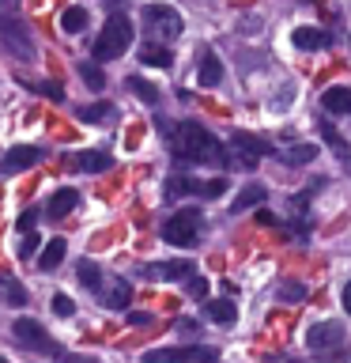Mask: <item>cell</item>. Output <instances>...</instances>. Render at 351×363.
I'll list each match as a JSON object with an SVG mask.
<instances>
[{"mask_svg":"<svg viewBox=\"0 0 351 363\" xmlns=\"http://www.w3.org/2000/svg\"><path fill=\"white\" fill-rule=\"evenodd\" d=\"M159 129H163L170 152H174V159H181V163L231 167L226 147L215 140V136L204 129V125H197V121H159Z\"/></svg>","mask_w":351,"mask_h":363,"instance_id":"obj_1","label":"cell"},{"mask_svg":"<svg viewBox=\"0 0 351 363\" xmlns=\"http://www.w3.org/2000/svg\"><path fill=\"white\" fill-rule=\"evenodd\" d=\"M132 45V23L121 16V11H113V16L106 19V27H102V34L95 38V61H117V57Z\"/></svg>","mask_w":351,"mask_h":363,"instance_id":"obj_2","label":"cell"},{"mask_svg":"<svg viewBox=\"0 0 351 363\" xmlns=\"http://www.w3.org/2000/svg\"><path fill=\"white\" fill-rule=\"evenodd\" d=\"M200 227H204V212L200 208H178L163 223V238L170 246H192L200 238Z\"/></svg>","mask_w":351,"mask_h":363,"instance_id":"obj_3","label":"cell"},{"mask_svg":"<svg viewBox=\"0 0 351 363\" xmlns=\"http://www.w3.org/2000/svg\"><path fill=\"white\" fill-rule=\"evenodd\" d=\"M140 23H144V30L151 34V38H166V42H174L181 30H185V23H181V16L170 4H147L140 11Z\"/></svg>","mask_w":351,"mask_h":363,"instance_id":"obj_4","label":"cell"},{"mask_svg":"<svg viewBox=\"0 0 351 363\" xmlns=\"http://www.w3.org/2000/svg\"><path fill=\"white\" fill-rule=\"evenodd\" d=\"M144 363H219V352L208 345H178V348H151Z\"/></svg>","mask_w":351,"mask_h":363,"instance_id":"obj_5","label":"cell"},{"mask_svg":"<svg viewBox=\"0 0 351 363\" xmlns=\"http://www.w3.org/2000/svg\"><path fill=\"white\" fill-rule=\"evenodd\" d=\"M231 189L226 178H208V182H197V178H170L166 186V197H204V201H215Z\"/></svg>","mask_w":351,"mask_h":363,"instance_id":"obj_6","label":"cell"},{"mask_svg":"<svg viewBox=\"0 0 351 363\" xmlns=\"http://www.w3.org/2000/svg\"><path fill=\"white\" fill-rule=\"evenodd\" d=\"M11 333H16L27 348H38V352H50V356H61V345H57V340L45 333V329L34 322V318H19V322L11 325Z\"/></svg>","mask_w":351,"mask_h":363,"instance_id":"obj_7","label":"cell"},{"mask_svg":"<svg viewBox=\"0 0 351 363\" xmlns=\"http://www.w3.org/2000/svg\"><path fill=\"white\" fill-rule=\"evenodd\" d=\"M45 159L42 147H30V144H19V147H11V152H4V159H0V170L4 174H19V170H30V167H38Z\"/></svg>","mask_w":351,"mask_h":363,"instance_id":"obj_8","label":"cell"},{"mask_svg":"<svg viewBox=\"0 0 351 363\" xmlns=\"http://www.w3.org/2000/svg\"><path fill=\"white\" fill-rule=\"evenodd\" d=\"M306 345H310L313 352L340 348V345H344V329H340L336 322H317V325L306 329Z\"/></svg>","mask_w":351,"mask_h":363,"instance_id":"obj_9","label":"cell"},{"mask_svg":"<svg viewBox=\"0 0 351 363\" xmlns=\"http://www.w3.org/2000/svg\"><path fill=\"white\" fill-rule=\"evenodd\" d=\"M231 147L234 152H242V163L246 167H257L260 163V155H268V144L265 140H257V136H249V133H231Z\"/></svg>","mask_w":351,"mask_h":363,"instance_id":"obj_10","label":"cell"},{"mask_svg":"<svg viewBox=\"0 0 351 363\" xmlns=\"http://www.w3.org/2000/svg\"><path fill=\"white\" fill-rule=\"evenodd\" d=\"M68 167L84 170V174H102V170L113 167V155H106L102 147H91V152H76L72 159H68Z\"/></svg>","mask_w":351,"mask_h":363,"instance_id":"obj_11","label":"cell"},{"mask_svg":"<svg viewBox=\"0 0 351 363\" xmlns=\"http://www.w3.org/2000/svg\"><path fill=\"white\" fill-rule=\"evenodd\" d=\"M102 303H106L110 311H125V306L132 303V284L125 277H110L106 288H102Z\"/></svg>","mask_w":351,"mask_h":363,"instance_id":"obj_12","label":"cell"},{"mask_svg":"<svg viewBox=\"0 0 351 363\" xmlns=\"http://www.w3.org/2000/svg\"><path fill=\"white\" fill-rule=\"evenodd\" d=\"M189 272H197V269H192V261H155V265H147V277H151V280H166V284L189 280Z\"/></svg>","mask_w":351,"mask_h":363,"instance_id":"obj_13","label":"cell"},{"mask_svg":"<svg viewBox=\"0 0 351 363\" xmlns=\"http://www.w3.org/2000/svg\"><path fill=\"white\" fill-rule=\"evenodd\" d=\"M291 38H294L299 50H328V45H333V34H325L317 27H294Z\"/></svg>","mask_w":351,"mask_h":363,"instance_id":"obj_14","label":"cell"},{"mask_svg":"<svg viewBox=\"0 0 351 363\" xmlns=\"http://www.w3.org/2000/svg\"><path fill=\"white\" fill-rule=\"evenodd\" d=\"M76 272H79V284H84L87 291H95V295H102V288H106V280H110L106 272L95 265V261H79Z\"/></svg>","mask_w":351,"mask_h":363,"instance_id":"obj_15","label":"cell"},{"mask_svg":"<svg viewBox=\"0 0 351 363\" xmlns=\"http://www.w3.org/2000/svg\"><path fill=\"white\" fill-rule=\"evenodd\" d=\"M140 61L147 68H170L174 65V53H170L166 45H159V42H144L140 45Z\"/></svg>","mask_w":351,"mask_h":363,"instance_id":"obj_16","label":"cell"},{"mask_svg":"<svg viewBox=\"0 0 351 363\" xmlns=\"http://www.w3.org/2000/svg\"><path fill=\"white\" fill-rule=\"evenodd\" d=\"M113 118H117L113 102H91V106H79V121H87V125H110Z\"/></svg>","mask_w":351,"mask_h":363,"instance_id":"obj_17","label":"cell"},{"mask_svg":"<svg viewBox=\"0 0 351 363\" xmlns=\"http://www.w3.org/2000/svg\"><path fill=\"white\" fill-rule=\"evenodd\" d=\"M79 204V197H76V189H57L53 197H50V204H45V212L53 216V220H64L68 212H72Z\"/></svg>","mask_w":351,"mask_h":363,"instance_id":"obj_18","label":"cell"},{"mask_svg":"<svg viewBox=\"0 0 351 363\" xmlns=\"http://www.w3.org/2000/svg\"><path fill=\"white\" fill-rule=\"evenodd\" d=\"M321 106L328 113H351V87H328L321 95Z\"/></svg>","mask_w":351,"mask_h":363,"instance_id":"obj_19","label":"cell"},{"mask_svg":"<svg viewBox=\"0 0 351 363\" xmlns=\"http://www.w3.org/2000/svg\"><path fill=\"white\" fill-rule=\"evenodd\" d=\"M197 79H200V87H215V84H223V61H219V57H215V53H204Z\"/></svg>","mask_w":351,"mask_h":363,"instance_id":"obj_20","label":"cell"},{"mask_svg":"<svg viewBox=\"0 0 351 363\" xmlns=\"http://www.w3.org/2000/svg\"><path fill=\"white\" fill-rule=\"evenodd\" d=\"M0 34H4L8 42H19V50L23 53H34V45H30V34H27V27H23V23H11V19H4L0 16Z\"/></svg>","mask_w":351,"mask_h":363,"instance_id":"obj_21","label":"cell"},{"mask_svg":"<svg viewBox=\"0 0 351 363\" xmlns=\"http://www.w3.org/2000/svg\"><path fill=\"white\" fill-rule=\"evenodd\" d=\"M64 238H50V242H45V250H42V257H38V269L42 272H53L57 265H61L64 261Z\"/></svg>","mask_w":351,"mask_h":363,"instance_id":"obj_22","label":"cell"},{"mask_svg":"<svg viewBox=\"0 0 351 363\" xmlns=\"http://www.w3.org/2000/svg\"><path fill=\"white\" fill-rule=\"evenodd\" d=\"M87 23H91V16H87V8H64V16H61V30L64 34H84L87 30Z\"/></svg>","mask_w":351,"mask_h":363,"instance_id":"obj_23","label":"cell"},{"mask_svg":"<svg viewBox=\"0 0 351 363\" xmlns=\"http://www.w3.org/2000/svg\"><path fill=\"white\" fill-rule=\"evenodd\" d=\"M265 197H268V193H265V186H253V182H249V186H246V189L234 197L231 212H246V208H253V204H265Z\"/></svg>","mask_w":351,"mask_h":363,"instance_id":"obj_24","label":"cell"},{"mask_svg":"<svg viewBox=\"0 0 351 363\" xmlns=\"http://www.w3.org/2000/svg\"><path fill=\"white\" fill-rule=\"evenodd\" d=\"M0 291H4L8 306H27V288L16 277H8V272H0Z\"/></svg>","mask_w":351,"mask_h":363,"instance_id":"obj_25","label":"cell"},{"mask_svg":"<svg viewBox=\"0 0 351 363\" xmlns=\"http://www.w3.org/2000/svg\"><path fill=\"white\" fill-rule=\"evenodd\" d=\"M125 87H129L140 102H147V106H155V102H159V91L147 84V79H140V76H129V79H125Z\"/></svg>","mask_w":351,"mask_h":363,"instance_id":"obj_26","label":"cell"},{"mask_svg":"<svg viewBox=\"0 0 351 363\" xmlns=\"http://www.w3.org/2000/svg\"><path fill=\"white\" fill-rule=\"evenodd\" d=\"M317 152H321L317 144H294L291 152H283V163H294V167H302V163H313V159H317Z\"/></svg>","mask_w":351,"mask_h":363,"instance_id":"obj_27","label":"cell"},{"mask_svg":"<svg viewBox=\"0 0 351 363\" xmlns=\"http://www.w3.org/2000/svg\"><path fill=\"white\" fill-rule=\"evenodd\" d=\"M208 318H212V322H219V325H231L238 318V311H234L231 299H215V303H208Z\"/></svg>","mask_w":351,"mask_h":363,"instance_id":"obj_28","label":"cell"},{"mask_svg":"<svg viewBox=\"0 0 351 363\" xmlns=\"http://www.w3.org/2000/svg\"><path fill=\"white\" fill-rule=\"evenodd\" d=\"M79 76H84V84H87L91 91H102V87H106V76H102V68H98L95 61H79Z\"/></svg>","mask_w":351,"mask_h":363,"instance_id":"obj_29","label":"cell"},{"mask_svg":"<svg viewBox=\"0 0 351 363\" xmlns=\"http://www.w3.org/2000/svg\"><path fill=\"white\" fill-rule=\"evenodd\" d=\"M276 299L280 303H302L306 299V288H302L299 280H283L280 288H276Z\"/></svg>","mask_w":351,"mask_h":363,"instance_id":"obj_30","label":"cell"},{"mask_svg":"<svg viewBox=\"0 0 351 363\" xmlns=\"http://www.w3.org/2000/svg\"><path fill=\"white\" fill-rule=\"evenodd\" d=\"M53 314H61V318H72V314H76V303L68 299L64 291H57V295H53Z\"/></svg>","mask_w":351,"mask_h":363,"instance_id":"obj_31","label":"cell"},{"mask_svg":"<svg viewBox=\"0 0 351 363\" xmlns=\"http://www.w3.org/2000/svg\"><path fill=\"white\" fill-rule=\"evenodd\" d=\"M321 136H325V140H328V144L336 147V155H340V152H347V144L340 140V133L333 129V121H321Z\"/></svg>","mask_w":351,"mask_h":363,"instance_id":"obj_32","label":"cell"},{"mask_svg":"<svg viewBox=\"0 0 351 363\" xmlns=\"http://www.w3.org/2000/svg\"><path fill=\"white\" fill-rule=\"evenodd\" d=\"M185 288H189V295H197V299H204V295H208V280H204V277H197V272H192V277L185 280Z\"/></svg>","mask_w":351,"mask_h":363,"instance_id":"obj_33","label":"cell"},{"mask_svg":"<svg viewBox=\"0 0 351 363\" xmlns=\"http://www.w3.org/2000/svg\"><path fill=\"white\" fill-rule=\"evenodd\" d=\"M38 95H45L50 102H64V91L57 87V84H38Z\"/></svg>","mask_w":351,"mask_h":363,"instance_id":"obj_34","label":"cell"},{"mask_svg":"<svg viewBox=\"0 0 351 363\" xmlns=\"http://www.w3.org/2000/svg\"><path fill=\"white\" fill-rule=\"evenodd\" d=\"M178 329H181L185 337H197V333H200V322H197V318H178Z\"/></svg>","mask_w":351,"mask_h":363,"instance_id":"obj_35","label":"cell"},{"mask_svg":"<svg viewBox=\"0 0 351 363\" xmlns=\"http://www.w3.org/2000/svg\"><path fill=\"white\" fill-rule=\"evenodd\" d=\"M34 223H38V208H30V212H23L16 227H19V231H30V227H34Z\"/></svg>","mask_w":351,"mask_h":363,"instance_id":"obj_36","label":"cell"},{"mask_svg":"<svg viewBox=\"0 0 351 363\" xmlns=\"http://www.w3.org/2000/svg\"><path fill=\"white\" fill-rule=\"evenodd\" d=\"M34 250H38V238H34V235H30V238H23V246H19V254H23V257H27V254H34Z\"/></svg>","mask_w":351,"mask_h":363,"instance_id":"obj_37","label":"cell"},{"mask_svg":"<svg viewBox=\"0 0 351 363\" xmlns=\"http://www.w3.org/2000/svg\"><path fill=\"white\" fill-rule=\"evenodd\" d=\"M132 325H151V314H129Z\"/></svg>","mask_w":351,"mask_h":363,"instance_id":"obj_38","label":"cell"},{"mask_svg":"<svg viewBox=\"0 0 351 363\" xmlns=\"http://www.w3.org/2000/svg\"><path fill=\"white\" fill-rule=\"evenodd\" d=\"M340 167H344V174H351V147H347V152H340Z\"/></svg>","mask_w":351,"mask_h":363,"instance_id":"obj_39","label":"cell"},{"mask_svg":"<svg viewBox=\"0 0 351 363\" xmlns=\"http://www.w3.org/2000/svg\"><path fill=\"white\" fill-rule=\"evenodd\" d=\"M340 299H344V311H347V314H351V280H347V284H344V295H340Z\"/></svg>","mask_w":351,"mask_h":363,"instance_id":"obj_40","label":"cell"},{"mask_svg":"<svg viewBox=\"0 0 351 363\" xmlns=\"http://www.w3.org/2000/svg\"><path fill=\"white\" fill-rule=\"evenodd\" d=\"M257 220H260V223H265V227H272V223H276V220H272V212H265V208H260V212H257Z\"/></svg>","mask_w":351,"mask_h":363,"instance_id":"obj_41","label":"cell"},{"mask_svg":"<svg viewBox=\"0 0 351 363\" xmlns=\"http://www.w3.org/2000/svg\"><path fill=\"white\" fill-rule=\"evenodd\" d=\"M64 363H95V359H87V356H64Z\"/></svg>","mask_w":351,"mask_h":363,"instance_id":"obj_42","label":"cell"},{"mask_svg":"<svg viewBox=\"0 0 351 363\" xmlns=\"http://www.w3.org/2000/svg\"><path fill=\"white\" fill-rule=\"evenodd\" d=\"M4 4H19V0H4Z\"/></svg>","mask_w":351,"mask_h":363,"instance_id":"obj_43","label":"cell"},{"mask_svg":"<svg viewBox=\"0 0 351 363\" xmlns=\"http://www.w3.org/2000/svg\"><path fill=\"white\" fill-rule=\"evenodd\" d=\"M0 363H4V359H0Z\"/></svg>","mask_w":351,"mask_h":363,"instance_id":"obj_44","label":"cell"}]
</instances>
